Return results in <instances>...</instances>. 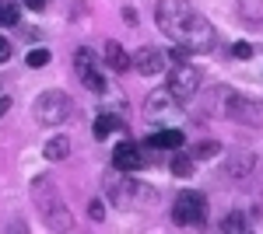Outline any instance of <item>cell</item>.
<instances>
[{
    "label": "cell",
    "mask_w": 263,
    "mask_h": 234,
    "mask_svg": "<svg viewBox=\"0 0 263 234\" xmlns=\"http://www.w3.org/2000/svg\"><path fill=\"white\" fill-rule=\"evenodd\" d=\"M158 28L190 53L214 49V28L190 0H158Z\"/></svg>",
    "instance_id": "6da1fadb"
},
{
    "label": "cell",
    "mask_w": 263,
    "mask_h": 234,
    "mask_svg": "<svg viewBox=\"0 0 263 234\" xmlns=\"http://www.w3.org/2000/svg\"><path fill=\"white\" fill-rule=\"evenodd\" d=\"M32 199H35V206H39L42 220H46L49 227H70V224H74V220H70V214L63 210L57 185H53L49 178H42V175H39L35 182H32Z\"/></svg>",
    "instance_id": "7a4b0ae2"
},
{
    "label": "cell",
    "mask_w": 263,
    "mask_h": 234,
    "mask_svg": "<svg viewBox=\"0 0 263 234\" xmlns=\"http://www.w3.org/2000/svg\"><path fill=\"white\" fill-rule=\"evenodd\" d=\"M207 217V196L197 193V189H186V193L176 196V206H172V220L190 227V224H203Z\"/></svg>",
    "instance_id": "3957f363"
},
{
    "label": "cell",
    "mask_w": 263,
    "mask_h": 234,
    "mask_svg": "<svg viewBox=\"0 0 263 234\" xmlns=\"http://www.w3.org/2000/svg\"><path fill=\"white\" fill-rule=\"evenodd\" d=\"M200 67H190V63H179L176 70H172V77H168V95L176 98V101H190V98L197 95V88H200Z\"/></svg>",
    "instance_id": "277c9868"
},
{
    "label": "cell",
    "mask_w": 263,
    "mask_h": 234,
    "mask_svg": "<svg viewBox=\"0 0 263 234\" xmlns=\"http://www.w3.org/2000/svg\"><path fill=\"white\" fill-rule=\"evenodd\" d=\"M70 116V98L63 91H42L35 101V119L39 122H63Z\"/></svg>",
    "instance_id": "5b68a950"
},
{
    "label": "cell",
    "mask_w": 263,
    "mask_h": 234,
    "mask_svg": "<svg viewBox=\"0 0 263 234\" xmlns=\"http://www.w3.org/2000/svg\"><path fill=\"white\" fill-rule=\"evenodd\" d=\"M74 67H78V77H81L84 88H91L95 95H105V80L99 77V67H95L91 49H78L74 53Z\"/></svg>",
    "instance_id": "8992f818"
},
{
    "label": "cell",
    "mask_w": 263,
    "mask_h": 234,
    "mask_svg": "<svg viewBox=\"0 0 263 234\" xmlns=\"http://www.w3.org/2000/svg\"><path fill=\"white\" fill-rule=\"evenodd\" d=\"M130 67H137L141 74L155 77V74H162L165 67H168V56H165L162 49H137V53L130 56Z\"/></svg>",
    "instance_id": "52a82bcc"
},
{
    "label": "cell",
    "mask_w": 263,
    "mask_h": 234,
    "mask_svg": "<svg viewBox=\"0 0 263 234\" xmlns=\"http://www.w3.org/2000/svg\"><path fill=\"white\" fill-rule=\"evenodd\" d=\"M112 168L116 172H137L144 168V154L137 143H120L116 151H112Z\"/></svg>",
    "instance_id": "ba28073f"
},
{
    "label": "cell",
    "mask_w": 263,
    "mask_h": 234,
    "mask_svg": "<svg viewBox=\"0 0 263 234\" xmlns=\"http://www.w3.org/2000/svg\"><path fill=\"white\" fill-rule=\"evenodd\" d=\"M105 189H109V199H112V206H123V210H130L134 203H137V182H120V178H112V182H105Z\"/></svg>",
    "instance_id": "9c48e42d"
},
{
    "label": "cell",
    "mask_w": 263,
    "mask_h": 234,
    "mask_svg": "<svg viewBox=\"0 0 263 234\" xmlns=\"http://www.w3.org/2000/svg\"><path fill=\"white\" fill-rule=\"evenodd\" d=\"M105 67H109V70H116V74L130 70V53L123 49L120 42H109V46H105Z\"/></svg>",
    "instance_id": "30bf717a"
},
{
    "label": "cell",
    "mask_w": 263,
    "mask_h": 234,
    "mask_svg": "<svg viewBox=\"0 0 263 234\" xmlns=\"http://www.w3.org/2000/svg\"><path fill=\"white\" fill-rule=\"evenodd\" d=\"M42 154L49 157V161H63V157L70 154V137H49Z\"/></svg>",
    "instance_id": "8fae6325"
},
{
    "label": "cell",
    "mask_w": 263,
    "mask_h": 234,
    "mask_svg": "<svg viewBox=\"0 0 263 234\" xmlns=\"http://www.w3.org/2000/svg\"><path fill=\"white\" fill-rule=\"evenodd\" d=\"M147 143L151 147H182V133L179 130H158V133H151Z\"/></svg>",
    "instance_id": "7c38bea8"
},
{
    "label": "cell",
    "mask_w": 263,
    "mask_h": 234,
    "mask_svg": "<svg viewBox=\"0 0 263 234\" xmlns=\"http://www.w3.org/2000/svg\"><path fill=\"white\" fill-rule=\"evenodd\" d=\"M116 130H120V119H116V116H99V119H95V126H91L95 140H105L109 133H116Z\"/></svg>",
    "instance_id": "4fadbf2b"
},
{
    "label": "cell",
    "mask_w": 263,
    "mask_h": 234,
    "mask_svg": "<svg viewBox=\"0 0 263 234\" xmlns=\"http://www.w3.org/2000/svg\"><path fill=\"white\" fill-rule=\"evenodd\" d=\"M193 164H197V157H190V154H176L172 157V172H176L179 178L193 175Z\"/></svg>",
    "instance_id": "5bb4252c"
},
{
    "label": "cell",
    "mask_w": 263,
    "mask_h": 234,
    "mask_svg": "<svg viewBox=\"0 0 263 234\" xmlns=\"http://www.w3.org/2000/svg\"><path fill=\"white\" fill-rule=\"evenodd\" d=\"M0 25H18V4L0 0Z\"/></svg>",
    "instance_id": "9a60e30c"
},
{
    "label": "cell",
    "mask_w": 263,
    "mask_h": 234,
    "mask_svg": "<svg viewBox=\"0 0 263 234\" xmlns=\"http://www.w3.org/2000/svg\"><path fill=\"white\" fill-rule=\"evenodd\" d=\"M25 63H28L32 70H39V67H46V63H49V49H32Z\"/></svg>",
    "instance_id": "2e32d148"
},
{
    "label": "cell",
    "mask_w": 263,
    "mask_h": 234,
    "mask_svg": "<svg viewBox=\"0 0 263 234\" xmlns=\"http://www.w3.org/2000/svg\"><path fill=\"white\" fill-rule=\"evenodd\" d=\"M218 151H221L218 143H200V147H197V154H193V157H214Z\"/></svg>",
    "instance_id": "e0dca14e"
},
{
    "label": "cell",
    "mask_w": 263,
    "mask_h": 234,
    "mask_svg": "<svg viewBox=\"0 0 263 234\" xmlns=\"http://www.w3.org/2000/svg\"><path fill=\"white\" fill-rule=\"evenodd\" d=\"M232 53H235L239 59H249V56H253V46H249V42H235V49H232Z\"/></svg>",
    "instance_id": "ac0fdd59"
},
{
    "label": "cell",
    "mask_w": 263,
    "mask_h": 234,
    "mask_svg": "<svg viewBox=\"0 0 263 234\" xmlns=\"http://www.w3.org/2000/svg\"><path fill=\"white\" fill-rule=\"evenodd\" d=\"M224 227H228V231H242V217H228Z\"/></svg>",
    "instance_id": "d6986e66"
},
{
    "label": "cell",
    "mask_w": 263,
    "mask_h": 234,
    "mask_svg": "<svg viewBox=\"0 0 263 234\" xmlns=\"http://www.w3.org/2000/svg\"><path fill=\"white\" fill-rule=\"evenodd\" d=\"M88 214H91V220H102V217H105V210H102V203H99V199L91 203V210H88Z\"/></svg>",
    "instance_id": "ffe728a7"
},
{
    "label": "cell",
    "mask_w": 263,
    "mask_h": 234,
    "mask_svg": "<svg viewBox=\"0 0 263 234\" xmlns=\"http://www.w3.org/2000/svg\"><path fill=\"white\" fill-rule=\"evenodd\" d=\"M7 56H11V42H7V39H0V63H4Z\"/></svg>",
    "instance_id": "44dd1931"
},
{
    "label": "cell",
    "mask_w": 263,
    "mask_h": 234,
    "mask_svg": "<svg viewBox=\"0 0 263 234\" xmlns=\"http://www.w3.org/2000/svg\"><path fill=\"white\" fill-rule=\"evenodd\" d=\"M25 4H28L32 11H39V7H46V0H25Z\"/></svg>",
    "instance_id": "7402d4cb"
},
{
    "label": "cell",
    "mask_w": 263,
    "mask_h": 234,
    "mask_svg": "<svg viewBox=\"0 0 263 234\" xmlns=\"http://www.w3.org/2000/svg\"><path fill=\"white\" fill-rule=\"evenodd\" d=\"M7 109H11V101H7V98H0V116H4Z\"/></svg>",
    "instance_id": "603a6c76"
}]
</instances>
